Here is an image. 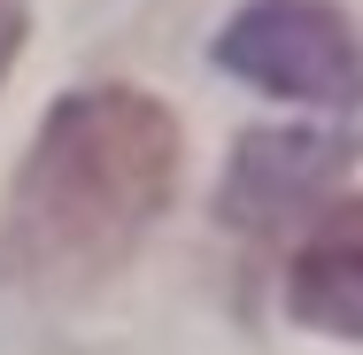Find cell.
<instances>
[{"label":"cell","mask_w":363,"mask_h":355,"mask_svg":"<svg viewBox=\"0 0 363 355\" xmlns=\"http://www.w3.org/2000/svg\"><path fill=\"white\" fill-rule=\"evenodd\" d=\"M170 186H178V124L162 101L132 85L70 93L39 124L31 162L16 170L0 255L31 286H93L140 247Z\"/></svg>","instance_id":"1"},{"label":"cell","mask_w":363,"mask_h":355,"mask_svg":"<svg viewBox=\"0 0 363 355\" xmlns=\"http://www.w3.org/2000/svg\"><path fill=\"white\" fill-rule=\"evenodd\" d=\"M217 62L286 101H317V108L363 101V47L333 0H247L224 23Z\"/></svg>","instance_id":"2"},{"label":"cell","mask_w":363,"mask_h":355,"mask_svg":"<svg viewBox=\"0 0 363 355\" xmlns=\"http://www.w3.org/2000/svg\"><path fill=\"white\" fill-rule=\"evenodd\" d=\"M348 140L340 132H247L232 170H224V216L232 224H271L286 216L309 186H325L340 170Z\"/></svg>","instance_id":"3"},{"label":"cell","mask_w":363,"mask_h":355,"mask_svg":"<svg viewBox=\"0 0 363 355\" xmlns=\"http://www.w3.org/2000/svg\"><path fill=\"white\" fill-rule=\"evenodd\" d=\"M286 309L317 332L363 340V193H348L325 216L286 271Z\"/></svg>","instance_id":"4"},{"label":"cell","mask_w":363,"mask_h":355,"mask_svg":"<svg viewBox=\"0 0 363 355\" xmlns=\"http://www.w3.org/2000/svg\"><path fill=\"white\" fill-rule=\"evenodd\" d=\"M16 47H23V8L0 0V77H8V62H16Z\"/></svg>","instance_id":"5"}]
</instances>
